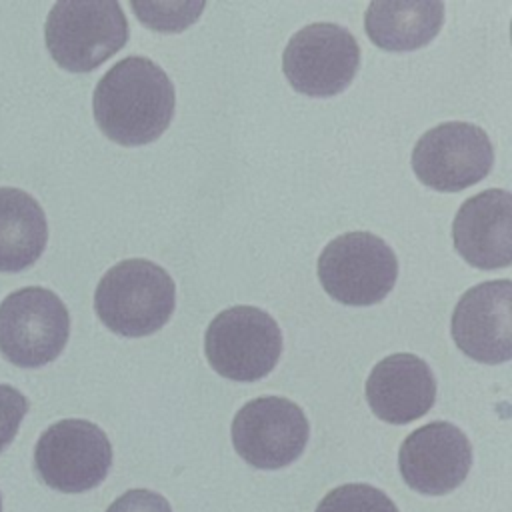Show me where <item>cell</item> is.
I'll use <instances>...</instances> for the list:
<instances>
[{"label": "cell", "instance_id": "1", "mask_svg": "<svg viewBox=\"0 0 512 512\" xmlns=\"http://www.w3.org/2000/svg\"><path fill=\"white\" fill-rule=\"evenodd\" d=\"M176 92L168 74L150 58L126 56L96 84L92 112L106 138L122 146L156 140L170 124Z\"/></svg>", "mask_w": 512, "mask_h": 512}, {"label": "cell", "instance_id": "2", "mask_svg": "<svg viewBox=\"0 0 512 512\" xmlns=\"http://www.w3.org/2000/svg\"><path fill=\"white\" fill-rule=\"evenodd\" d=\"M176 306L172 276L146 258H126L100 278L94 292V310L102 324L126 338L158 332Z\"/></svg>", "mask_w": 512, "mask_h": 512}, {"label": "cell", "instance_id": "3", "mask_svg": "<svg viewBox=\"0 0 512 512\" xmlns=\"http://www.w3.org/2000/svg\"><path fill=\"white\" fill-rule=\"evenodd\" d=\"M128 40V20L116 0L56 2L44 24L52 60L68 72H90Z\"/></svg>", "mask_w": 512, "mask_h": 512}, {"label": "cell", "instance_id": "4", "mask_svg": "<svg viewBox=\"0 0 512 512\" xmlns=\"http://www.w3.org/2000/svg\"><path fill=\"white\" fill-rule=\"evenodd\" d=\"M324 292L346 306H372L388 296L398 278L394 250L376 234L354 230L330 240L318 256Z\"/></svg>", "mask_w": 512, "mask_h": 512}, {"label": "cell", "instance_id": "5", "mask_svg": "<svg viewBox=\"0 0 512 512\" xmlns=\"http://www.w3.org/2000/svg\"><path fill=\"white\" fill-rule=\"evenodd\" d=\"M204 354L220 376L256 382L272 372L282 354L278 322L256 306H232L214 316L204 334Z\"/></svg>", "mask_w": 512, "mask_h": 512}, {"label": "cell", "instance_id": "6", "mask_svg": "<svg viewBox=\"0 0 512 512\" xmlns=\"http://www.w3.org/2000/svg\"><path fill=\"white\" fill-rule=\"evenodd\" d=\"M70 336V314L60 296L26 286L0 302V352L20 368H40L60 356Z\"/></svg>", "mask_w": 512, "mask_h": 512}, {"label": "cell", "instance_id": "7", "mask_svg": "<svg viewBox=\"0 0 512 512\" xmlns=\"http://www.w3.org/2000/svg\"><path fill=\"white\" fill-rule=\"evenodd\" d=\"M112 466L106 432L82 418H64L48 426L34 446V468L52 490L80 494L96 488Z\"/></svg>", "mask_w": 512, "mask_h": 512}, {"label": "cell", "instance_id": "8", "mask_svg": "<svg viewBox=\"0 0 512 512\" xmlns=\"http://www.w3.org/2000/svg\"><path fill=\"white\" fill-rule=\"evenodd\" d=\"M360 66V46L350 30L334 22H314L300 28L282 52V72L304 96H336L354 80Z\"/></svg>", "mask_w": 512, "mask_h": 512}, {"label": "cell", "instance_id": "9", "mask_svg": "<svg viewBox=\"0 0 512 512\" xmlns=\"http://www.w3.org/2000/svg\"><path fill=\"white\" fill-rule=\"evenodd\" d=\"M494 148L488 134L470 122H442L412 148L416 178L438 192H460L488 176Z\"/></svg>", "mask_w": 512, "mask_h": 512}, {"label": "cell", "instance_id": "10", "mask_svg": "<svg viewBox=\"0 0 512 512\" xmlns=\"http://www.w3.org/2000/svg\"><path fill=\"white\" fill-rule=\"evenodd\" d=\"M304 410L284 396H260L246 402L232 420L234 450L250 466L278 470L292 464L308 444Z\"/></svg>", "mask_w": 512, "mask_h": 512}, {"label": "cell", "instance_id": "11", "mask_svg": "<svg viewBox=\"0 0 512 512\" xmlns=\"http://www.w3.org/2000/svg\"><path fill=\"white\" fill-rule=\"evenodd\" d=\"M404 482L428 496L456 490L472 466L468 436L454 424L438 420L410 432L398 452Z\"/></svg>", "mask_w": 512, "mask_h": 512}, {"label": "cell", "instance_id": "12", "mask_svg": "<svg viewBox=\"0 0 512 512\" xmlns=\"http://www.w3.org/2000/svg\"><path fill=\"white\" fill-rule=\"evenodd\" d=\"M452 338L476 362L500 364L512 356V282L488 280L466 290L452 312Z\"/></svg>", "mask_w": 512, "mask_h": 512}, {"label": "cell", "instance_id": "13", "mask_svg": "<svg viewBox=\"0 0 512 512\" xmlns=\"http://www.w3.org/2000/svg\"><path fill=\"white\" fill-rule=\"evenodd\" d=\"M456 252L474 268L496 270L512 264V196L488 188L470 196L452 222Z\"/></svg>", "mask_w": 512, "mask_h": 512}, {"label": "cell", "instance_id": "14", "mask_svg": "<svg viewBox=\"0 0 512 512\" xmlns=\"http://www.w3.org/2000/svg\"><path fill=\"white\" fill-rule=\"evenodd\" d=\"M366 400L380 420L402 426L422 418L434 406L436 380L420 356L390 354L372 368L366 380Z\"/></svg>", "mask_w": 512, "mask_h": 512}, {"label": "cell", "instance_id": "15", "mask_svg": "<svg viewBox=\"0 0 512 512\" xmlns=\"http://www.w3.org/2000/svg\"><path fill=\"white\" fill-rule=\"evenodd\" d=\"M444 4L430 0H374L364 14L368 38L382 50L410 52L436 38Z\"/></svg>", "mask_w": 512, "mask_h": 512}, {"label": "cell", "instance_id": "16", "mask_svg": "<svg viewBox=\"0 0 512 512\" xmlns=\"http://www.w3.org/2000/svg\"><path fill=\"white\" fill-rule=\"evenodd\" d=\"M48 242V222L34 196L20 188H0V272L32 266Z\"/></svg>", "mask_w": 512, "mask_h": 512}, {"label": "cell", "instance_id": "17", "mask_svg": "<svg viewBox=\"0 0 512 512\" xmlns=\"http://www.w3.org/2000/svg\"><path fill=\"white\" fill-rule=\"evenodd\" d=\"M316 512H398V508L376 486L342 484L320 500Z\"/></svg>", "mask_w": 512, "mask_h": 512}, {"label": "cell", "instance_id": "18", "mask_svg": "<svg viewBox=\"0 0 512 512\" xmlns=\"http://www.w3.org/2000/svg\"><path fill=\"white\" fill-rule=\"evenodd\" d=\"M138 20L160 32H180L196 22L204 2H132Z\"/></svg>", "mask_w": 512, "mask_h": 512}, {"label": "cell", "instance_id": "19", "mask_svg": "<svg viewBox=\"0 0 512 512\" xmlns=\"http://www.w3.org/2000/svg\"><path fill=\"white\" fill-rule=\"evenodd\" d=\"M28 412V398L14 386L0 384V452L16 438Z\"/></svg>", "mask_w": 512, "mask_h": 512}, {"label": "cell", "instance_id": "20", "mask_svg": "<svg viewBox=\"0 0 512 512\" xmlns=\"http://www.w3.org/2000/svg\"><path fill=\"white\" fill-rule=\"evenodd\" d=\"M106 512H172V508L162 494L146 488H134L118 496Z\"/></svg>", "mask_w": 512, "mask_h": 512}, {"label": "cell", "instance_id": "21", "mask_svg": "<svg viewBox=\"0 0 512 512\" xmlns=\"http://www.w3.org/2000/svg\"><path fill=\"white\" fill-rule=\"evenodd\" d=\"M0 512H2V494H0Z\"/></svg>", "mask_w": 512, "mask_h": 512}]
</instances>
